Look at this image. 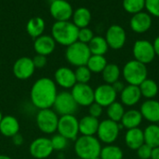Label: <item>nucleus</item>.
I'll list each match as a JSON object with an SVG mask.
<instances>
[{"label": "nucleus", "mask_w": 159, "mask_h": 159, "mask_svg": "<svg viewBox=\"0 0 159 159\" xmlns=\"http://www.w3.org/2000/svg\"><path fill=\"white\" fill-rule=\"evenodd\" d=\"M102 112H103V108L96 102H93L90 106H89V115L92 117L98 119L100 116H102Z\"/></svg>", "instance_id": "41"}, {"label": "nucleus", "mask_w": 159, "mask_h": 159, "mask_svg": "<svg viewBox=\"0 0 159 159\" xmlns=\"http://www.w3.org/2000/svg\"><path fill=\"white\" fill-rule=\"evenodd\" d=\"M52 108L59 116H63L75 114L78 109V105L75 101L71 92L62 91L58 93Z\"/></svg>", "instance_id": "8"}, {"label": "nucleus", "mask_w": 159, "mask_h": 159, "mask_svg": "<svg viewBox=\"0 0 159 159\" xmlns=\"http://www.w3.org/2000/svg\"><path fill=\"white\" fill-rule=\"evenodd\" d=\"M151 159H159V147L153 148Z\"/></svg>", "instance_id": "46"}, {"label": "nucleus", "mask_w": 159, "mask_h": 159, "mask_svg": "<svg viewBox=\"0 0 159 159\" xmlns=\"http://www.w3.org/2000/svg\"><path fill=\"white\" fill-rule=\"evenodd\" d=\"M56 48V42L51 36L42 35L34 41V50L36 54L48 56L51 54Z\"/></svg>", "instance_id": "20"}, {"label": "nucleus", "mask_w": 159, "mask_h": 159, "mask_svg": "<svg viewBox=\"0 0 159 159\" xmlns=\"http://www.w3.org/2000/svg\"><path fill=\"white\" fill-rule=\"evenodd\" d=\"M124 154L119 146L108 144L102 147L100 157L101 159H123Z\"/></svg>", "instance_id": "34"}, {"label": "nucleus", "mask_w": 159, "mask_h": 159, "mask_svg": "<svg viewBox=\"0 0 159 159\" xmlns=\"http://www.w3.org/2000/svg\"><path fill=\"white\" fill-rule=\"evenodd\" d=\"M71 94L78 107H89L94 102V89L89 83H76Z\"/></svg>", "instance_id": "11"}, {"label": "nucleus", "mask_w": 159, "mask_h": 159, "mask_svg": "<svg viewBox=\"0 0 159 159\" xmlns=\"http://www.w3.org/2000/svg\"><path fill=\"white\" fill-rule=\"evenodd\" d=\"M56 85L63 89H72L76 84L75 71L67 67H61L56 69L54 73V80Z\"/></svg>", "instance_id": "17"}, {"label": "nucleus", "mask_w": 159, "mask_h": 159, "mask_svg": "<svg viewBox=\"0 0 159 159\" xmlns=\"http://www.w3.org/2000/svg\"><path fill=\"white\" fill-rule=\"evenodd\" d=\"M121 75L120 67L116 64H107L103 71L102 72V80L106 84H114L116 82L119 81Z\"/></svg>", "instance_id": "30"}, {"label": "nucleus", "mask_w": 159, "mask_h": 159, "mask_svg": "<svg viewBox=\"0 0 159 159\" xmlns=\"http://www.w3.org/2000/svg\"><path fill=\"white\" fill-rule=\"evenodd\" d=\"M35 71L33 59L27 56L20 57L17 59L12 67L13 75L21 81L30 79Z\"/></svg>", "instance_id": "13"}, {"label": "nucleus", "mask_w": 159, "mask_h": 159, "mask_svg": "<svg viewBox=\"0 0 159 159\" xmlns=\"http://www.w3.org/2000/svg\"><path fill=\"white\" fill-rule=\"evenodd\" d=\"M143 118L140 111L135 110V109H130V110L125 112L120 124L122 125L123 127H125L127 130H129V129L139 127L143 122Z\"/></svg>", "instance_id": "25"}, {"label": "nucleus", "mask_w": 159, "mask_h": 159, "mask_svg": "<svg viewBox=\"0 0 159 159\" xmlns=\"http://www.w3.org/2000/svg\"><path fill=\"white\" fill-rule=\"evenodd\" d=\"M101 150V142L95 136H80L75 140V152L78 158H97L100 157Z\"/></svg>", "instance_id": "3"}, {"label": "nucleus", "mask_w": 159, "mask_h": 159, "mask_svg": "<svg viewBox=\"0 0 159 159\" xmlns=\"http://www.w3.org/2000/svg\"><path fill=\"white\" fill-rule=\"evenodd\" d=\"M112 86H113V88L115 89V91L116 92V94H120L122 91H123V89L125 88V85H124V83L122 82H120V81H117V82H116L114 84H112Z\"/></svg>", "instance_id": "44"}, {"label": "nucleus", "mask_w": 159, "mask_h": 159, "mask_svg": "<svg viewBox=\"0 0 159 159\" xmlns=\"http://www.w3.org/2000/svg\"><path fill=\"white\" fill-rule=\"evenodd\" d=\"M11 140H12L13 144L16 145V146H20V145L23 143V142H24L23 137H22L20 133H18V134H16L15 136H13V137L11 138Z\"/></svg>", "instance_id": "43"}, {"label": "nucleus", "mask_w": 159, "mask_h": 159, "mask_svg": "<svg viewBox=\"0 0 159 159\" xmlns=\"http://www.w3.org/2000/svg\"><path fill=\"white\" fill-rule=\"evenodd\" d=\"M2 118H3V114H2V112L0 111V123H1V121H2Z\"/></svg>", "instance_id": "48"}, {"label": "nucleus", "mask_w": 159, "mask_h": 159, "mask_svg": "<svg viewBox=\"0 0 159 159\" xmlns=\"http://www.w3.org/2000/svg\"><path fill=\"white\" fill-rule=\"evenodd\" d=\"M117 94L111 84H101L94 89V102L101 105L102 108H107L112 103L116 101Z\"/></svg>", "instance_id": "16"}, {"label": "nucleus", "mask_w": 159, "mask_h": 159, "mask_svg": "<svg viewBox=\"0 0 159 159\" xmlns=\"http://www.w3.org/2000/svg\"><path fill=\"white\" fill-rule=\"evenodd\" d=\"M132 52H133L134 60L143 63L144 65L153 62L155 57L157 56L153 43L145 39H139L135 41Z\"/></svg>", "instance_id": "10"}, {"label": "nucleus", "mask_w": 159, "mask_h": 159, "mask_svg": "<svg viewBox=\"0 0 159 159\" xmlns=\"http://www.w3.org/2000/svg\"><path fill=\"white\" fill-rule=\"evenodd\" d=\"M143 119L151 124L159 123V101L155 99L145 100L140 109Z\"/></svg>", "instance_id": "19"}, {"label": "nucleus", "mask_w": 159, "mask_h": 159, "mask_svg": "<svg viewBox=\"0 0 159 159\" xmlns=\"http://www.w3.org/2000/svg\"><path fill=\"white\" fill-rule=\"evenodd\" d=\"M153 46H154V49H155L156 55L159 57V36L155 39V41L153 43Z\"/></svg>", "instance_id": "45"}, {"label": "nucleus", "mask_w": 159, "mask_h": 159, "mask_svg": "<svg viewBox=\"0 0 159 159\" xmlns=\"http://www.w3.org/2000/svg\"><path fill=\"white\" fill-rule=\"evenodd\" d=\"M78 31L73 22H55L51 28V37L56 43L62 46H70L78 39Z\"/></svg>", "instance_id": "2"}, {"label": "nucleus", "mask_w": 159, "mask_h": 159, "mask_svg": "<svg viewBox=\"0 0 159 159\" xmlns=\"http://www.w3.org/2000/svg\"><path fill=\"white\" fill-rule=\"evenodd\" d=\"M142 98L139 86L128 84L120 93V100L124 106L132 107L136 105Z\"/></svg>", "instance_id": "21"}, {"label": "nucleus", "mask_w": 159, "mask_h": 159, "mask_svg": "<svg viewBox=\"0 0 159 159\" xmlns=\"http://www.w3.org/2000/svg\"><path fill=\"white\" fill-rule=\"evenodd\" d=\"M45 28H46V22L41 17H33L28 21L26 24L27 34L34 39L44 35Z\"/></svg>", "instance_id": "26"}, {"label": "nucleus", "mask_w": 159, "mask_h": 159, "mask_svg": "<svg viewBox=\"0 0 159 159\" xmlns=\"http://www.w3.org/2000/svg\"><path fill=\"white\" fill-rule=\"evenodd\" d=\"M93 37H94V34H93V31L90 28L85 27V28L79 29L77 41H80V42L85 43V44H89Z\"/></svg>", "instance_id": "38"}, {"label": "nucleus", "mask_w": 159, "mask_h": 159, "mask_svg": "<svg viewBox=\"0 0 159 159\" xmlns=\"http://www.w3.org/2000/svg\"><path fill=\"white\" fill-rule=\"evenodd\" d=\"M125 142L129 149L137 151L143 144H144L143 130L139 127L127 130L125 134Z\"/></svg>", "instance_id": "24"}, {"label": "nucleus", "mask_w": 159, "mask_h": 159, "mask_svg": "<svg viewBox=\"0 0 159 159\" xmlns=\"http://www.w3.org/2000/svg\"><path fill=\"white\" fill-rule=\"evenodd\" d=\"M57 132L68 141H75L79 134V120L75 114L60 116Z\"/></svg>", "instance_id": "9"}, {"label": "nucleus", "mask_w": 159, "mask_h": 159, "mask_svg": "<svg viewBox=\"0 0 159 159\" xmlns=\"http://www.w3.org/2000/svg\"><path fill=\"white\" fill-rule=\"evenodd\" d=\"M0 66H1V62H0Z\"/></svg>", "instance_id": "51"}, {"label": "nucleus", "mask_w": 159, "mask_h": 159, "mask_svg": "<svg viewBox=\"0 0 159 159\" xmlns=\"http://www.w3.org/2000/svg\"><path fill=\"white\" fill-rule=\"evenodd\" d=\"M105 39L109 48L113 50H120L126 43L127 34L122 26L113 24L108 28L105 35Z\"/></svg>", "instance_id": "14"}, {"label": "nucleus", "mask_w": 159, "mask_h": 159, "mask_svg": "<svg viewBox=\"0 0 159 159\" xmlns=\"http://www.w3.org/2000/svg\"><path fill=\"white\" fill-rule=\"evenodd\" d=\"M144 143L152 148L159 147V125L151 124L143 130Z\"/></svg>", "instance_id": "28"}, {"label": "nucleus", "mask_w": 159, "mask_h": 159, "mask_svg": "<svg viewBox=\"0 0 159 159\" xmlns=\"http://www.w3.org/2000/svg\"><path fill=\"white\" fill-rule=\"evenodd\" d=\"M142 97L147 99H154L158 94V85L157 83L151 79H146L139 85Z\"/></svg>", "instance_id": "31"}, {"label": "nucleus", "mask_w": 159, "mask_h": 159, "mask_svg": "<svg viewBox=\"0 0 159 159\" xmlns=\"http://www.w3.org/2000/svg\"><path fill=\"white\" fill-rule=\"evenodd\" d=\"M20 131V123L15 116H3L0 123V133L7 138H12Z\"/></svg>", "instance_id": "22"}, {"label": "nucleus", "mask_w": 159, "mask_h": 159, "mask_svg": "<svg viewBox=\"0 0 159 159\" xmlns=\"http://www.w3.org/2000/svg\"><path fill=\"white\" fill-rule=\"evenodd\" d=\"M50 142L54 151H62L67 147L69 141L58 133V134H54L50 138Z\"/></svg>", "instance_id": "37"}, {"label": "nucleus", "mask_w": 159, "mask_h": 159, "mask_svg": "<svg viewBox=\"0 0 159 159\" xmlns=\"http://www.w3.org/2000/svg\"><path fill=\"white\" fill-rule=\"evenodd\" d=\"M147 13L159 18V0H145Z\"/></svg>", "instance_id": "39"}, {"label": "nucleus", "mask_w": 159, "mask_h": 159, "mask_svg": "<svg viewBox=\"0 0 159 159\" xmlns=\"http://www.w3.org/2000/svg\"><path fill=\"white\" fill-rule=\"evenodd\" d=\"M91 56L88 44L76 41L68 46L65 51V58L69 64L74 67L86 66L89 57Z\"/></svg>", "instance_id": "5"}, {"label": "nucleus", "mask_w": 159, "mask_h": 159, "mask_svg": "<svg viewBox=\"0 0 159 159\" xmlns=\"http://www.w3.org/2000/svg\"><path fill=\"white\" fill-rule=\"evenodd\" d=\"M60 116L54 112L52 108L38 110L36 114V126L38 129L47 135L54 134L58 128Z\"/></svg>", "instance_id": "6"}, {"label": "nucleus", "mask_w": 159, "mask_h": 159, "mask_svg": "<svg viewBox=\"0 0 159 159\" xmlns=\"http://www.w3.org/2000/svg\"><path fill=\"white\" fill-rule=\"evenodd\" d=\"M123 8L128 13L134 15L145 8V0H123Z\"/></svg>", "instance_id": "35"}, {"label": "nucleus", "mask_w": 159, "mask_h": 159, "mask_svg": "<svg viewBox=\"0 0 159 159\" xmlns=\"http://www.w3.org/2000/svg\"><path fill=\"white\" fill-rule=\"evenodd\" d=\"M125 112L126 111H125L124 105L121 102H117V101H115L114 103H112L110 106L107 107V110H106L108 119L116 123L121 122Z\"/></svg>", "instance_id": "33"}, {"label": "nucleus", "mask_w": 159, "mask_h": 159, "mask_svg": "<svg viewBox=\"0 0 159 159\" xmlns=\"http://www.w3.org/2000/svg\"><path fill=\"white\" fill-rule=\"evenodd\" d=\"M91 71L88 68L87 66H82L76 67L75 70L76 83H89L91 80Z\"/></svg>", "instance_id": "36"}, {"label": "nucleus", "mask_w": 159, "mask_h": 159, "mask_svg": "<svg viewBox=\"0 0 159 159\" xmlns=\"http://www.w3.org/2000/svg\"><path fill=\"white\" fill-rule=\"evenodd\" d=\"M88 46L92 55H104L109 49L105 37L101 36H94Z\"/></svg>", "instance_id": "29"}, {"label": "nucleus", "mask_w": 159, "mask_h": 159, "mask_svg": "<svg viewBox=\"0 0 159 159\" xmlns=\"http://www.w3.org/2000/svg\"><path fill=\"white\" fill-rule=\"evenodd\" d=\"M0 159H12L10 157L6 156V155H0Z\"/></svg>", "instance_id": "47"}, {"label": "nucleus", "mask_w": 159, "mask_h": 159, "mask_svg": "<svg viewBox=\"0 0 159 159\" xmlns=\"http://www.w3.org/2000/svg\"><path fill=\"white\" fill-rule=\"evenodd\" d=\"M94 159H101V157H97V158H94Z\"/></svg>", "instance_id": "49"}, {"label": "nucleus", "mask_w": 159, "mask_h": 159, "mask_svg": "<svg viewBox=\"0 0 159 159\" xmlns=\"http://www.w3.org/2000/svg\"><path fill=\"white\" fill-rule=\"evenodd\" d=\"M49 12L56 22H65L72 18L74 10L66 0H53L49 7Z\"/></svg>", "instance_id": "15"}, {"label": "nucleus", "mask_w": 159, "mask_h": 159, "mask_svg": "<svg viewBox=\"0 0 159 159\" xmlns=\"http://www.w3.org/2000/svg\"><path fill=\"white\" fill-rule=\"evenodd\" d=\"M99 119L86 115L79 120V133L82 136H95L99 128Z\"/></svg>", "instance_id": "23"}, {"label": "nucleus", "mask_w": 159, "mask_h": 159, "mask_svg": "<svg viewBox=\"0 0 159 159\" xmlns=\"http://www.w3.org/2000/svg\"><path fill=\"white\" fill-rule=\"evenodd\" d=\"M107 60L104 55H92L89 57L87 67L91 73H102L107 66Z\"/></svg>", "instance_id": "32"}, {"label": "nucleus", "mask_w": 159, "mask_h": 159, "mask_svg": "<svg viewBox=\"0 0 159 159\" xmlns=\"http://www.w3.org/2000/svg\"><path fill=\"white\" fill-rule=\"evenodd\" d=\"M33 62L34 65L35 69H41L43 67H45L47 66L48 60H47V56L41 55V54H36L34 58H33Z\"/></svg>", "instance_id": "42"}, {"label": "nucleus", "mask_w": 159, "mask_h": 159, "mask_svg": "<svg viewBox=\"0 0 159 159\" xmlns=\"http://www.w3.org/2000/svg\"><path fill=\"white\" fill-rule=\"evenodd\" d=\"M152 17L149 13L142 11L132 15L129 25L133 32L143 34L147 32L152 26Z\"/></svg>", "instance_id": "18"}, {"label": "nucleus", "mask_w": 159, "mask_h": 159, "mask_svg": "<svg viewBox=\"0 0 159 159\" xmlns=\"http://www.w3.org/2000/svg\"><path fill=\"white\" fill-rule=\"evenodd\" d=\"M122 127H123L120 123L114 122L110 119L102 120L99 125L96 134L97 138L101 142L105 143L106 145L112 144L117 140Z\"/></svg>", "instance_id": "7"}, {"label": "nucleus", "mask_w": 159, "mask_h": 159, "mask_svg": "<svg viewBox=\"0 0 159 159\" xmlns=\"http://www.w3.org/2000/svg\"><path fill=\"white\" fill-rule=\"evenodd\" d=\"M58 95L55 82L48 77H42L36 80L32 85L30 91V99L36 109L44 110L53 107Z\"/></svg>", "instance_id": "1"}, {"label": "nucleus", "mask_w": 159, "mask_h": 159, "mask_svg": "<svg viewBox=\"0 0 159 159\" xmlns=\"http://www.w3.org/2000/svg\"><path fill=\"white\" fill-rule=\"evenodd\" d=\"M152 151H153V148L144 143L137 150L138 157L140 159H151Z\"/></svg>", "instance_id": "40"}, {"label": "nucleus", "mask_w": 159, "mask_h": 159, "mask_svg": "<svg viewBox=\"0 0 159 159\" xmlns=\"http://www.w3.org/2000/svg\"><path fill=\"white\" fill-rule=\"evenodd\" d=\"M74 159H80V158H78V157H76V158H74Z\"/></svg>", "instance_id": "50"}, {"label": "nucleus", "mask_w": 159, "mask_h": 159, "mask_svg": "<svg viewBox=\"0 0 159 159\" xmlns=\"http://www.w3.org/2000/svg\"><path fill=\"white\" fill-rule=\"evenodd\" d=\"M73 23L79 29L88 27L91 21V12L87 7H78L73 13Z\"/></svg>", "instance_id": "27"}, {"label": "nucleus", "mask_w": 159, "mask_h": 159, "mask_svg": "<svg viewBox=\"0 0 159 159\" xmlns=\"http://www.w3.org/2000/svg\"><path fill=\"white\" fill-rule=\"evenodd\" d=\"M122 73L126 82L136 86H139L143 81L147 79L148 76L146 65L136 60H130L127 62L123 67Z\"/></svg>", "instance_id": "4"}, {"label": "nucleus", "mask_w": 159, "mask_h": 159, "mask_svg": "<svg viewBox=\"0 0 159 159\" xmlns=\"http://www.w3.org/2000/svg\"><path fill=\"white\" fill-rule=\"evenodd\" d=\"M50 139L47 137H39L34 139L29 146L30 155L35 159H46L53 153Z\"/></svg>", "instance_id": "12"}]
</instances>
